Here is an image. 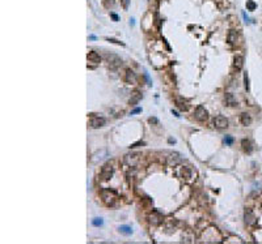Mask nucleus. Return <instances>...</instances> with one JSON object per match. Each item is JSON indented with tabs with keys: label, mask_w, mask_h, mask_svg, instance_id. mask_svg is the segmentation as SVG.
<instances>
[{
	"label": "nucleus",
	"mask_w": 262,
	"mask_h": 244,
	"mask_svg": "<svg viewBox=\"0 0 262 244\" xmlns=\"http://www.w3.org/2000/svg\"><path fill=\"white\" fill-rule=\"evenodd\" d=\"M101 199L107 206H114L115 200H117V194L110 189H102L101 191Z\"/></svg>",
	"instance_id": "1"
},
{
	"label": "nucleus",
	"mask_w": 262,
	"mask_h": 244,
	"mask_svg": "<svg viewBox=\"0 0 262 244\" xmlns=\"http://www.w3.org/2000/svg\"><path fill=\"white\" fill-rule=\"evenodd\" d=\"M113 174H114V167H113L110 163H106L102 168H101L100 180H101V182H107V180L112 179Z\"/></svg>",
	"instance_id": "2"
},
{
	"label": "nucleus",
	"mask_w": 262,
	"mask_h": 244,
	"mask_svg": "<svg viewBox=\"0 0 262 244\" xmlns=\"http://www.w3.org/2000/svg\"><path fill=\"white\" fill-rule=\"evenodd\" d=\"M194 118L198 121H205L208 119V111L205 109V106H198L194 111Z\"/></svg>",
	"instance_id": "3"
},
{
	"label": "nucleus",
	"mask_w": 262,
	"mask_h": 244,
	"mask_svg": "<svg viewBox=\"0 0 262 244\" xmlns=\"http://www.w3.org/2000/svg\"><path fill=\"white\" fill-rule=\"evenodd\" d=\"M105 124H106V120L104 118H100V116L92 115L91 119L88 120V126L91 128H100V127H104Z\"/></svg>",
	"instance_id": "4"
},
{
	"label": "nucleus",
	"mask_w": 262,
	"mask_h": 244,
	"mask_svg": "<svg viewBox=\"0 0 262 244\" xmlns=\"http://www.w3.org/2000/svg\"><path fill=\"white\" fill-rule=\"evenodd\" d=\"M174 103H176L177 109H178L180 111H182V112L189 111V109H190L189 102L186 99H183V98H181V97H176V98H174Z\"/></svg>",
	"instance_id": "5"
},
{
	"label": "nucleus",
	"mask_w": 262,
	"mask_h": 244,
	"mask_svg": "<svg viewBox=\"0 0 262 244\" xmlns=\"http://www.w3.org/2000/svg\"><path fill=\"white\" fill-rule=\"evenodd\" d=\"M227 40H228V43L231 46H237L238 45V42L241 40V38H240V35H238V31L237 30H229V33H228V37H227Z\"/></svg>",
	"instance_id": "6"
},
{
	"label": "nucleus",
	"mask_w": 262,
	"mask_h": 244,
	"mask_svg": "<svg viewBox=\"0 0 262 244\" xmlns=\"http://www.w3.org/2000/svg\"><path fill=\"white\" fill-rule=\"evenodd\" d=\"M214 126L216 127V128H227L228 127V120H227V118L225 116H223V115H218V116H215V119H214Z\"/></svg>",
	"instance_id": "7"
},
{
	"label": "nucleus",
	"mask_w": 262,
	"mask_h": 244,
	"mask_svg": "<svg viewBox=\"0 0 262 244\" xmlns=\"http://www.w3.org/2000/svg\"><path fill=\"white\" fill-rule=\"evenodd\" d=\"M106 60H107V63H109V65L112 67V68H118V67L122 64V60L119 59L117 55H114V54H110V55L107 54L106 55Z\"/></svg>",
	"instance_id": "8"
},
{
	"label": "nucleus",
	"mask_w": 262,
	"mask_h": 244,
	"mask_svg": "<svg viewBox=\"0 0 262 244\" xmlns=\"http://www.w3.org/2000/svg\"><path fill=\"white\" fill-rule=\"evenodd\" d=\"M125 162L130 167H134L139 162V154H127L125 155Z\"/></svg>",
	"instance_id": "9"
},
{
	"label": "nucleus",
	"mask_w": 262,
	"mask_h": 244,
	"mask_svg": "<svg viewBox=\"0 0 262 244\" xmlns=\"http://www.w3.org/2000/svg\"><path fill=\"white\" fill-rule=\"evenodd\" d=\"M244 218H245V223L248 226H253L256 223V217H254V213H253L250 209H246L245 210V214H244Z\"/></svg>",
	"instance_id": "10"
},
{
	"label": "nucleus",
	"mask_w": 262,
	"mask_h": 244,
	"mask_svg": "<svg viewBox=\"0 0 262 244\" xmlns=\"http://www.w3.org/2000/svg\"><path fill=\"white\" fill-rule=\"evenodd\" d=\"M142 99V93L139 92V90H135V92H132V94H131L130 99H129V103L131 104V106H135V104L139 103V101Z\"/></svg>",
	"instance_id": "11"
},
{
	"label": "nucleus",
	"mask_w": 262,
	"mask_h": 244,
	"mask_svg": "<svg viewBox=\"0 0 262 244\" xmlns=\"http://www.w3.org/2000/svg\"><path fill=\"white\" fill-rule=\"evenodd\" d=\"M87 59H88V63H92V64H98L100 60H101V57H100V55H98L97 52L91 51V52H88V55H87Z\"/></svg>",
	"instance_id": "12"
},
{
	"label": "nucleus",
	"mask_w": 262,
	"mask_h": 244,
	"mask_svg": "<svg viewBox=\"0 0 262 244\" xmlns=\"http://www.w3.org/2000/svg\"><path fill=\"white\" fill-rule=\"evenodd\" d=\"M244 65V56L243 55H236V56L233 57V67L236 71H241V68H243Z\"/></svg>",
	"instance_id": "13"
},
{
	"label": "nucleus",
	"mask_w": 262,
	"mask_h": 244,
	"mask_svg": "<svg viewBox=\"0 0 262 244\" xmlns=\"http://www.w3.org/2000/svg\"><path fill=\"white\" fill-rule=\"evenodd\" d=\"M125 81H126L127 84H135L136 82V74L134 73L131 69H127L126 76H125Z\"/></svg>",
	"instance_id": "14"
},
{
	"label": "nucleus",
	"mask_w": 262,
	"mask_h": 244,
	"mask_svg": "<svg viewBox=\"0 0 262 244\" xmlns=\"http://www.w3.org/2000/svg\"><path fill=\"white\" fill-rule=\"evenodd\" d=\"M148 218H150V222L152 223V225H159V223L161 222L162 217H161V214H160V213H157V211H153V213L151 214Z\"/></svg>",
	"instance_id": "15"
},
{
	"label": "nucleus",
	"mask_w": 262,
	"mask_h": 244,
	"mask_svg": "<svg viewBox=\"0 0 262 244\" xmlns=\"http://www.w3.org/2000/svg\"><path fill=\"white\" fill-rule=\"evenodd\" d=\"M225 104H228L229 107H236V106H237V101L235 99L233 94H231V93L225 94Z\"/></svg>",
	"instance_id": "16"
},
{
	"label": "nucleus",
	"mask_w": 262,
	"mask_h": 244,
	"mask_svg": "<svg viewBox=\"0 0 262 244\" xmlns=\"http://www.w3.org/2000/svg\"><path fill=\"white\" fill-rule=\"evenodd\" d=\"M240 121L243 126H250V124H252V118H250L249 114L243 112V114L240 115Z\"/></svg>",
	"instance_id": "17"
},
{
	"label": "nucleus",
	"mask_w": 262,
	"mask_h": 244,
	"mask_svg": "<svg viewBox=\"0 0 262 244\" xmlns=\"http://www.w3.org/2000/svg\"><path fill=\"white\" fill-rule=\"evenodd\" d=\"M241 146H243V150H244V152H246V153H252L253 146H252V144H250V141H249V140H245V138H244V140L241 141Z\"/></svg>",
	"instance_id": "18"
},
{
	"label": "nucleus",
	"mask_w": 262,
	"mask_h": 244,
	"mask_svg": "<svg viewBox=\"0 0 262 244\" xmlns=\"http://www.w3.org/2000/svg\"><path fill=\"white\" fill-rule=\"evenodd\" d=\"M119 232L129 236V235L132 234V228H131L130 226H121V227H119Z\"/></svg>",
	"instance_id": "19"
},
{
	"label": "nucleus",
	"mask_w": 262,
	"mask_h": 244,
	"mask_svg": "<svg viewBox=\"0 0 262 244\" xmlns=\"http://www.w3.org/2000/svg\"><path fill=\"white\" fill-rule=\"evenodd\" d=\"M181 176H182V178H185V179L191 178V171L189 170L188 167H183L182 170H181Z\"/></svg>",
	"instance_id": "20"
},
{
	"label": "nucleus",
	"mask_w": 262,
	"mask_h": 244,
	"mask_svg": "<svg viewBox=\"0 0 262 244\" xmlns=\"http://www.w3.org/2000/svg\"><path fill=\"white\" fill-rule=\"evenodd\" d=\"M257 8V4H256L253 0H246V9L248 11H254Z\"/></svg>",
	"instance_id": "21"
},
{
	"label": "nucleus",
	"mask_w": 262,
	"mask_h": 244,
	"mask_svg": "<svg viewBox=\"0 0 262 244\" xmlns=\"http://www.w3.org/2000/svg\"><path fill=\"white\" fill-rule=\"evenodd\" d=\"M244 86H245V90L249 92L250 90V86H249V76L248 73H244Z\"/></svg>",
	"instance_id": "22"
},
{
	"label": "nucleus",
	"mask_w": 262,
	"mask_h": 244,
	"mask_svg": "<svg viewBox=\"0 0 262 244\" xmlns=\"http://www.w3.org/2000/svg\"><path fill=\"white\" fill-rule=\"evenodd\" d=\"M102 223H104L102 218H94V219L92 221V225L96 226V227H98V226H102Z\"/></svg>",
	"instance_id": "23"
},
{
	"label": "nucleus",
	"mask_w": 262,
	"mask_h": 244,
	"mask_svg": "<svg viewBox=\"0 0 262 244\" xmlns=\"http://www.w3.org/2000/svg\"><path fill=\"white\" fill-rule=\"evenodd\" d=\"M224 142H225L227 145H232V142H233V138L229 137V136H225V138H224Z\"/></svg>",
	"instance_id": "24"
},
{
	"label": "nucleus",
	"mask_w": 262,
	"mask_h": 244,
	"mask_svg": "<svg viewBox=\"0 0 262 244\" xmlns=\"http://www.w3.org/2000/svg\"><path fill=\"white\" fill-rule=\"evenodd\" d=\"M148 121H150L151 124H157V123H159V120H157L156 118H150V119H148Z\"/></svg>",
	"instance_id": "25"
},
{
	"label": "nucleus",
	"mask_w": 262,
	"mask_h": 244,
	"mask_svg": "<svg viewBox=\"0 0 262 244\" xmlns=\"http://www.w3.org/2000/svg\"><path fill=\"white\" fill-rule=\"evenodd\" d=\"M243 17H244V20H245L246 24H249V22H250V18H249L248 16H246V13H245V12H243Z\"/></svg>",
	"instance_id": "26"
},
{
	"label": "nucleus",
	"mask_w": 262,
	"mask_h": 244,
	"mask_svg": "<svg viewBox=\"0 0 262 244\" xmlns=\"http://www.w3.org/2000/svg\"><path fill=\"white\" fill-rule=\"evenodd\" d=\"M139 112H142V109H135V110H132V111H131V115H135V114H139Z\"/></svg>",
	"instance_id": "27"
},
{
	"label": "nucleus",
	"mask_w": 262,
	"mask_h": 244,
	"mask_svg": "<svg viewBox=\"0 0 262 244\" xmlns=\"http://www.w3.org/2000/svg\"><path fill=\"white\" fill-rule=\"evenodd\" d=\"M107 40H109V42H113V43H117V45H122V46H123V43L119 42V40H115V39H112V38H107Z\"/></svg>",
	"instance_id": "28"
},
{
	"label": "nucleus",
	"mask_w": 262,
	"mask_h": 244,
	"mask_svg": "<svg viewBox=\"0 0 262 244\" xmlns=\"http://www.w3.org/2000/svg\"><path fill=\"white\" fill-rule=\"evenodd\" d=\"M122 3H123V7H125V8L129 7V0H122Z\"/></svg>",
	"instance_id": "29"
},
{
	"label": "nucleus",
	"mask_w": 262,
	"mask_h": 244,
	"mask_svg": "<svg viewBox=\"0 0 262 244\" xmlns=\"http://www.w3.org/2000/svg\"><path fill=\"white\" fill-rule=\"evenodd\" d=\"M139 145H143V142H136V144H132L130 148H136V146H139Z\"/></svg>",
	"instance_id": "30"
},
{
	"label": "nucleus",
	"mask_w": 262,
	"mask_h": 244,
	"mask_svg": "<svg viewBox=\"0 0 262 244\" xmlns=\"http://www.w3.org/2000/svg\"><path fill=\"white\" fill-rule=\"evenodd\" d=\"M112 18L114 20V21H118V16L115 13H112Z\"/></svg>",
	"instance_id": "31"
},
{
	"label": "nucleus",
	"mask_w": 262,
	"mask_h": 244,
	"mask_svg": "<svg viewBox=\"0 0 262 244\" xmlns=\"http://www.w3.org/2000/svg\"><path fill=\"white\" fill-rule=\"evenodd\" d=\"M172 114H173L174 116H180V115H178V114H177V112H176V111H172Z\"/></svg>",
	"instance_id": "32"
}]
</instances>
